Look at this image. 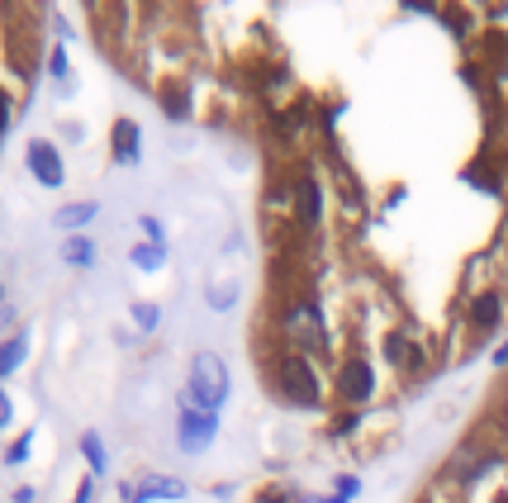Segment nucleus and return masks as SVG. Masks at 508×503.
<instances>
[{
    "mask_svg": "<svg viewBox=\"0 0 508 503\" xmlns=\"http://www.w3.org/2000/svg\"><path fill=\"white\" fill-rule=\"evenodd\" d=\"M53 76H58V81L67 76V53H62V48H58V53H53Z\"/></svg>",
    "mask_w": 508,
    "mask_h": 503,
    "instance_id": "obj_20",
    "label": "nucleus"
},
{
    "mask_svg": "<svg viewBox=\"0 0 508 503\" xmlns=\"http://www.w3.org/2000/svg\"><path fill=\"white\" fill-rule=\"evenodd\" d=\"M162 257H166V247H152V243L133 247V261H138L143 271H157V266H162Z\"/></svg>",
    "mask_w": 508,
    "mask_h": 503,
    "instance_id": "obj_15",
    "label": "nucleus"
},
{
    "mask_svg": "<svg viewBox=\"0 0 508 503\" xmlns=\"http://www.w3.org/2000/svg\"><path fill=\"white\" fill-rule=\"evenodd\" d=\"M133 323H138L143 332H152V328L162 323V309L152 304V299H138V304H133Z\"/></svg>",
    "mask_w": 508,
    "mask_h": 503,
    "instance_id": "obj_13",
    "label": "nucleus"
},
{
    "mask_svg": "<svg viewBox=\"0 0 508 503\" xmlns=\"http://www.w3.org/2000/svg\"><path fill=\"white\" fill-rule=\"evenodd\" d=\"M72 503H91V484H81V490H76V499Z\"/></svg>",
    "mask_w": 508,
    "mask_h": 503,
    "instance_id": "obj_24",
    "label": "nucleus"
},
{
    "mask_svg": "<svg viewBox=\"0 0 508 503\" xmlns=\"http://www.w3.org/2000/svg\"><path fill=\"white\" fill-rule=\"evenodd\" d=\"M138 228H143V238H147L152 247H166V233H162V224L152 219V214H143V219H138Z\"/></svg>",
    "mask_w": 508,
    "mask_h": 503,
    "instance_id": "obj_16",
    "label": "nucleus"
},
{
    "mask_svg": "<svg viewBox=\"0 0 508 503\" xmlns=\"http://www.w3.org/2000/svg\"><path fill=\"white\" fill-rule=\"evenodd\" d=\"M10 128V100H5V91H0V133Z\"/></svg>",
    "mask_w": 508,
    "mask_h": 503,
    "instance_id": "obj_21",
    "label": "nucleus"
},
{
    "mask_svg": "<svg viewBox=\"0 0 508 503\" xmlns=\"http://www.w3.org/2000/svg\"><path fill=\"white\" fill-rule=\"evenodd\" d=\"M147 499H185V484L172 475H152L143 490H129V503H147Z\"/></svg>",
    "mask_w": 508,
    "mask_h": 503,
    "instance_id": "obj_7",
    "label": "nucleus"
},
{
    "mask_svg": "<svg viewBox=\"0 0 508 503\" xmlns=\"http://www.w3.org/2000/svg\"><path fill=\"white\" fill-rule=\"evenodd\" d=\"M499 313H504V299L499 295H480L476 304H470V323H476L480 332H489V328L499 323Z\"/></svg>",
    "mask_w": 508,
    "mask_h": 503,
    "instance_id": "obj_9",
    "label": "nucleus"
},
{
    "mask_svg": "<svg viewBox=\"0 0 508 503\" xmlns=\"http://www.w3.org/2000/svg\"><path fill=\"white\" fill-rule=\"evenodd\" d=\"M385 357L389 361H404V338H399V332H389V338H385Z\"/></svg>",
    "mask_w": 508,
    "mask_h": 503,
    "instance_id": "obj_18",
    "label": "nucleus"
},
{
    "mask_svg": "<svg viewBox=\"0 0 508 503\" xmlns=\"http://www.w3.org/2000/svg\"><path fill=\"white\" fill-rule=\"evenodd\" d=\"M166 110H172V119H185V91H166Z\"/></svg>",
    "mask_w": 508,
    "mask_h": 503,
    "instance_id": "obj_17",
    "label": "nucleus"
},
{
    "mask_svg": "<svg viewBox=\"0 0 508 503\" xmlns=\"http://www.w3.org/2000/svg\"><path fill=\"white\" fill-rule=\"evenodd\" d=\"M62 261H67V266H81V271H86V266L95 261V247H91V238H76V233H72V238L62 243Z\"/></svg>",
    "mask_w": 508,
    "mask_h": 503,
    "instance_id": "obj_12",
    "label": "nucleus"
},
{
    "mask_svg": "<svg viewBox=\"0 0 508 503\" xmlns=\"http://www.w3.org/2000/svg\"><path fill=\"white\" fill-rule=\"evenodd\" d=\"M295 199H299V219L318 224V214H324V195H318V181L314 176H304L299 186H295Z\"/></svg>",
    "mask_w": 508,
    "mask_h": 503,
    "instance_id": "obj_8",
    "label": "nucleus"
},
{
    "mask_svg": "<svg viewBox=\"0 0 508 503\" xmlns=\"http://www.w3.org/2000/svg\"><path fill=\"white\" fill-rule=\"evenodd\" d=\"M95 214H100V205H95V199H81V205H67V209H58V228H86L91 219H95Z\"/></svg>",
    "mask_w": 508,
    "mask_h": 503,
    "instance_id": "obj_10",
    "label": "nucleus"
},
{
    "mask_svg": "<svg viewBox=\"0 0 508 503\" xmlns=\"http://www.w3.org/2000/svg\"><path fill=\"white\" fill-rule=\"evenodd\" d=\"M10 423V399H5V390H0V428Z\"/></svg>",
    "mask_w": 508,
    "mask_h": 503,
    "instance_id": "obj_23",
    "label": "nucleus"
},
{
    "mask_svg": "<svg viewBox=\"0 0 508 503\" xmlns=\"http://www.w3.org/2000/svg\"><path fill=\"white\" fill-rule=\"evenodd\" d=\"M24 357H29V332H14V338L0 347V380H5L14 366H24Z\"/></svg>",
    "mask_w": 508,
    "mask_h": 503,
    "instance_id": "obj_11",
    "label": "nucleus"
},
{
    "mask_svg": "<svg viewBox=\"0 0 508 503\" xmlns=\"http://www.w3.org/2000/svg\"><path fill=\"white\" fill-rule=\"evenodd\" d=\"M228 399V366L224 357L214 351H200L191 361V384H185V404L191 409H205V413H218Z\"/></svg>",
    "mask_w": 508,
    "mask_h": 503,
    "instance_id": "obj_1",
    "label": "nucleus"
},
{
    "mask_svg": "<svg viewBox=\"0 0 508 503\" xmlns=\"http://www.w3.org/2000/svg\"><path fill=\"white\" fill-rule=\"evenodd\" d=\"M337 390H343L347 404H361V399H370V390H376V371H370V361L347 357L343 371H337Z\"/></svg>",
    "mask_w": 508,
    "mask_h": 503,
    "instance_id": "obj_4",
    "label": "nucleus"
},
{
    "mask_svg": "<svg viewBox=\"0 0 508 503\" xmlns=\"http://www.w3.org/2000/svg\"><path fill=\"white\" fill-rule=\"evenodd\" d=\"M209 299H214V309H228L233 304V290H214Z\"/></svg>",
    "mask_w": 508,
    "mask_h": 503,
    "instance_id": "obj_22",
    "label": "nucleus"
},
{
    "mask_svg": "<svg viewBox=\"0 0 508 503\" xmlns=\"http://www.w3.org/2000/svg\"><path fill=\"white\" fill-rule=\"evenodd\" d=\"M29 442H33V437H29V432H24V437L14 442V446H10V456H5V461H10V465H20V461L29 456Z\"/></svg>",
    "mask_w": 508,
    "mask_h": 503,
    "instance_id": "obj_19",
    "label": "nucleus"
},
{
    "mask_svg": "<svg viewBox=\"0 0 508 503\" xmlns=\"http://www.w3.org/2000/svg\"><path fill=\"white\" fill-rule=\"evenodd\" d=\"M218 432V413H205V409H181V423H176V442L181 451H205Z\"/></svg>",
    "mask_w": 508,
    "mask_h": 503,
    "instance_id": "obj_3",
    "label": "nucleus"
},
{
    "mask_svg": "<svg viewBox=\"0 0 508 503\" xmlns=\"http://www.w3.org/2000/svg\"><path fill=\"white\" fill-rule=\"evenodd\" d=\"M276 390L290 399V404H314L318 399V375L304 357H281L276 361Z\"/></svg>",
    "mask_w": 508,
    "mask_h": 503,
    "instance_id": "obj_2",
    "label": "nucleus"
},
{
    "mask_svg": "<svg viewBox=\"0 0 508 503\" xmlns=\"http://www.w3.org/2000/svg\"><path fill=\"white\" fill-rule=\"evenodd\" d=\"M29 172L43 181V186H62L67 181V166H62V157H58V147L53 143H29Z\"/></svg>",
    "mask_w": 508,
    "mask_h": 503,
    "instance_id": "obj_5",
    "label": "nucleus"
},
{
    "mask_svg": "<svg viewBox=\"0 0 508 503\" xmlns=\"http://www.w3.org/2000/svg\"><path fill=\"white\" fill-rule=\"evenodd\" d=\"M495 366H508V342H504V347L495 351Z\"/></svg>",
    "mask_w": 508,
    "mask_h": 503,
    "instance_id": "obj_25",
    "label": "nucleus"
},
{
    "mask_svg": "<svg viewBox=\"0 0 508 503\" xmlns=\"http://www.w3.org/2000/svg\"><path fill=\"white\" fill-rule=\"evenodd\" d=\"M110 143H114V162H124V166H133V162L143 157V133H138V124H133V119L114 124Z\"/></svg>",
    "mask_w": 508,
    "mask_h": 503,
    "instance_id": "obj_6",
    "label": "nucleus"
},
{
    "mask_svg": "<svg viewBox=\"0 0 508 503\" xmlns=\"http://www.w3.org/2000/svg\"><path fill=\"white\" fill-rule=\"evenodd\" d=\"M81 451H86V461H91V471H95V475L105 471V442H100L95 432H86V437H81Z\"/></svg>",
    "mask_w": 508,
    "mask_h": 503,
    "instance_id": "obj_14",
    "label": "nucleus"
},
{
    "mask_svg": "<svg viewBox=\"0 0 508 503\" xmlns=\"http://www.w3.org/2000/svg\"><path fill=\"white\" fill-rule=\"evenodd\" d=\"M309 503H324V499H309ZM333 503H337V499H333Z\"/></svg>",
    "mask_w": 508,
    "mask_h": 503,
    "instance_id": "obj_26",
    "label": "nucleus"
}]
</instances>
